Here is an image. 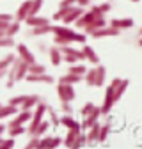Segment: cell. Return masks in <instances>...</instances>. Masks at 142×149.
Returning a JSON list of instances; mask_svg holds the SVG:
<instances>
[{
    "label": "cell",
    "mask_w": 142,
    "mask_h": 149,
    "mask_svg": "<svg viewBox=\"0 0 142 149\" xmlns=\"http://www.w3.org/2000/svg\"><path fill=\"white\" fill-rule=\"evenodd\" d=\"M45 71H46L45 64H39V62H32V64H29V73H32V74L45 73Z\"/></svg>",
    "instance_id": "36"
},
{
    "label": "cell",
    "mask_w": 142,
    "mask_h": 149,
    "mask_svg": "<svg viewBox=\"0 0 142 149\" xmlns=\"http://www.w3.org/2000/svg\"><path fill=\"white\" fill-rule=\"evenodd\" d=\"M18 32H20V22H9V25H7V29H6V36H7V37H13V36H16Z\"/></svg>",
    "instance_id": "35"
},
{
    "label": "cell",
    "mask_w": 142,
    "mask_h": 149,
    "mask_svg": "<svg viewBox=\"0 0 142 149\" xmlns=\"http://www.w3.org/2000/svg\"><path fill=\"white\" fill-rule=\"evenodd\" d=\"M85 71H87V68L84 66V64H69V68H68V73H71V74H78V77H84L85 74Z\"/></svg>",
    "instance_id": "31"
},
{
    "label": "cell",
    "mask_w": 142,
    "mask_h": 149,
    "mask_svg": "<svg viewBox=\"0 0 142 149\" xmlns=\"http://www.w3.org/2000/svg\"><path fill=\"white\" fill-rule=\"evenodd\" d=\"M106 2H112V0H106Z\"/></svg>",
    "instance_id": "50"
},
{
    "label": "cell",
    "mask_w": 142,
    "mask_h": 149,
    "mask_svg": "<svg viewBox=\"0 0 142 149\" xmlns=\"http://www.w3.org/2000/svg\"><path fill=\"white\" fill-rule=\"evenodd\" d=\"M7 77V69H2L0 71V82H2V78H6Z\"/></svg>",
    "instance_id": "48"
},
{
    "label": "cell",
    "mask_w": 142,
    "mask_h": 149,
    "mask_svg": "<svg viewBox=\"0 0 142 149\" xmlns=\"http://www.w3.org/2000/svg\"><path fill=\"white\" fill-rule=\"evenodd\" d=\"M75 4L80 6V7H87V6H91V0H77Z\"/></svg>",
    "instance_id": "45"
},
{
    "label": "cell",
    "mask_w": 142,
    "mask_h": 149,
    "mask_svg": "<svg viewBox=\"0 0 142 149\" xmlns=\"http://www.w3.org/2000/svg\"><path fill=\"white\" fill-rule=\"evenodd\" d=\"M48 55H50V61L53 66H61L62 62V53L59 50V46H50L48 48Z\"/></svg>",
    "instance_id": "22"
},
{
    "label": "cell",
    "mask_w": 142,
    "mask_h": 149,
    "mask_svg": "<svg viewBox=\"0 0 142 149\" xmlns=\"http://www.w3.org/2000/svg\"><path fill=\"white\" fill-rule=\"evenodd\" d=\"M14 48H16V55H18L20 59H23L27 64H32V62H36L34 53L29 50V46H27V45H23V43H18V45H14Z\"/></svg>",
    "instance_id": "8"
},
{
    "label": "cell",
    "mask_w": 142,
    "mask_h": 149,
    "mask_svg": "<svg viewBox=\"0 0 142 149\" xmlns=\"http://www.w3.org/2000/svg\"><path fill=\"white\" fill-rule=\"evenodd\" d=\"M94 108H96V105H94L93 101H87V103H85V105H84V107L80 108V116H82V117L89 116V114H91V112H93Z\"/></svg>",
    "instance_id": "37"
},
{
    "label": "cell",
    "mask_w": 142,
    "mask_h": 149,
    "mask_svg": "<svg viewBox=\"0 0 142 149\" xmlns=\"http://www.w3.org/2000/svg\"><path fill=\"white\" fill-rule=\"evenodd\" d=\"M75 2L77 0H61L59 7H71V6H75Z\"/></svg>",
    "instance_id": "44"
},
{
    "label": "cell",
    "mask_w": 142,
    "mask_h": 149,
    "mask_svg": "<svg viewBox=\"0 0 142 149\" xmlns=\"http://www.w3.org/2000/svg\"><path fill=\"white\" fill-rule=\"evenodd\" d=\"M38 48H39V50H41L43 53H45V52H48V46H46L45 43H38Z\"/></svg>",
    "instance_id": "47"
},
{
    "label": "cell",
    "mask_w": 142,
    "mask_h": 149,
    "mask_svg": "<svg viewBox=\"0 0 142 149\" xmlns=\"http://www.w3.org/2000/svg\"><path fill=\"white\" fill-rule=\"evenodd\" d=\"M25 23L29 25V27H39V25H46V23H50V20L48 18H43V16H27L25 18Z\"/></svg>",
    "instance_id": "23"
},
{
    "label": "cell",
    "mask_w": 142,
    "mask_h": 149,
    "mask_svg": "<svg viewBox=\"0 0 142 149\" xmlns=\"http://www.w3.org/2000/svg\"><path fill=\"white\" fill-rule=\"evenodd\" d=\"M25 132H27V130H25L23 124H18V126H11V128H7V135L13 137V139H16L18 135H23Z\"/></svg>",
    "instance_id": "32"
},
{
    "label": "cell",
    "mask_w": 142,
    "mask_h": 149,
    "mask_svg": "<svg viewBox=\"0 0 142 149\" xmlns=\"http://www.w3.org/2000/svg\"><path fill=\"white\" fill-rule=\"evenodd\" d=\"M29 36H34V37H39V36H46V34H52V25L46 23V25H39V27H29Z\"/></svg>",
    "instance_id": "17"
},
{
    "label": "cell",
    "mask_w": 142,
    "mask_h": 149,
    "mask_svg": "<svg viewBox=\"0 0 142 149\" xmlns=\"http://www.w3.org/2000/svg\"><path fill=\"white\" fill-rule=\"evenodd\" d=\"M61 110L64 114H73V105H71V101H61Z\"/></svg>",
    "instance_id": "42"
},
{
    "label": "cell",
    "mask_w": 142,
    "mask_h": 149,
    "mask_svg": "<svg viewBox=\"0 0 142 149\" xmlns=\"http://www.w3.org/2000/svg\"><path fill=\"white\" fill-rule=\"evenodd\" d=\"M20 110L18 107H14V105H0V121L2 119H7V117H13V116H16V112Z\"/></svg>",
    "instance_id": "21"
},
{
    "label": "cell",
    "mask_w": 142,
    "mask_h": 149,
    "mask_svg": "<svg viewBox=\"0 0 142 149\" xmlns=\"http://www.w3.org/2000/svg\"><path fill=\"white\" fill-rule=\"evenodd\" d=\"M39 139H41V137H34V135H32V137H30V140L25 144V149H34V147H39Z\"/></svg>",
    "instance_id": "40"
},
{
    "label": "cell",
    "mask_w": 142,
    "mask_h": 149,
    "mask_svg": "<svg viewBox=\"0 0 142 149\" xmlns=\"http://www.w3.org/2000/svg\"><path fill=\"white\" fill-rule=\"evenodd\" d=\"M14 59H16L14 53H7L4 59H0V71H2V69H9V66L14 62Z\"/></svg>",
    "instance_id": "34"
},
{
    "label": "cell",
    "mask_w": 142,
    "mask_h": 149,
    "mask_svg": "<svg viewBox=\"0 0 142 149\" xmlns=\"http://www.w3.org/2000/svg\"><path fill=\"white\" fill-rule=\"evenodd\" d=\"M94 69H96V74H94V87H103V85H105V78H106V69H105V66H101V64H96Z\"/></svg>",
    "instance_id": "15"
},
{
    "label": "cell",
    "mask_w": 142,
    "mask_h": 149,
    "mask_svg": "<svg viewBox=\"0 0 142 149\" xmlns=\"http://www.w3.org/2000/svg\"><path fill=\"white\" fill-rule=\"evenodd\" d=\"M106 25V20H105V16H96L94 20L91 22V23H87L82 30H84V34L85 36H89V34H93L96 29H101V27H105Z\"/></svg>",
    "instance_id": "13"
},
{
    "label": "cell",
    "mask_w": 142,
    "mask_h": 149,
    "mask_svg": "<svg viewBox=\"0 0 142 149\" xmlns=\"http://www.w3.org/2000/svg\"><path fill=\"white\" fill-rule=\"evenodd\" d=\"M46 108H48V103L45 101V100H39V103L36 105L32 110V117H30V124H29V128H27V133L30 135L32 133V130L38 126L43 119H45V114H46Z\"/></svg>",
    "instance_id": "3"
},
{
    "label": "cell",
    "mask_w": 142,
    "mask_h": 149,
    "mask_svg": "<svg viewBox=\"0 0 142 149\" xmlns=\"http://www.w3.org/2000/svg\"><path fill=\"white\" fill-rule=\"evenodd\" d=\"M41 9H43V0H32V2H30V9H29V16L39 14Z\"/></svg>",
    "instance_id": "33"
},
{
    "label": "cell",
    "mask_w": 142,
    "mask_h": 149,
    "mask_svg": "<svg viewBox=\"0 0 142 149\" xmlns=\"http://www.w3.org/2000/svg\"><path fill=\"white\" fill-rule=\"evenodd\" d=\"M23 80H27L29 84H48V85L55 84V78H53L52 74H48L46 71H45V73H38V74L27 73V77H25Z\"/></svg>",
    "instance_id": "6"
},
{
    "label": "cell",
    "mask_w": 142,
    "mask_h": 149,
    "mask_svg": "<svg viewBox=\"0 0 142 149\" xmlns=\"http://www.w3.org/2000/svg\"><path fill=\"white\" fill-rule=\"evenodd\" d=\"M25 98H27V94H22V96H14V98H11L9 100V105H14V107H20L23 101H25Z\"/></svg>",
    "instance_id": "41"
},
{
    "label": "cell",
    "mask_w": 142,
    "mask_h": 149,
    "mask_svg": "<svg viewBox=\"0 0 142 149\" xmlns=\"http://www.w3.org/2000/svg\"><path fill=\"white\" fill-rule=\"evenodd\" d=\"M16 43H14V39L13 37H0V48H13Z\"/></svg>",
    "instance_id": "38"
},
{
    "label": "cell",
    "mask_w": 142,
    "mask_h": 149,
    "mask_svg": "<svg viewBox=\"0 0 142 149\" xmlns=\"http://www.w3.org/2000/svg\"><path fill=\"white\" fill-rule=\"evenodd\" d=\"M78 133H80L78 128L68 130V135H66V139H64V146H66V147H71V146H73V142H75V139L78 137Z\"/></svg>",
    "instance_id": "29"
},
{
    "label": "cell",
    "mask_w": 142,
    "mask_h": 149,
    "mask_svg": "<svg viewBox=\"0 0 142 149\" xmlns=\"http://www.w3.org/2000/svg\"><path fill=\"white\" fill-rule=\"evenodd\" d=\"M0 37H6V32H2V30H0Z\"/></svg>",
    "instance_id": "49"
},
{
    "label": "cell",
    "mask_w": 142,
    "mask_h": 149,
    "mask_svg": "<svg viewBox=\"0 0 142 149\" xmlns=\"http://www.w3.org/2000/svg\"><path fill=\"white\" fill-rule=\"evenodd\" d=\"M101 117V114H100V107H96L89 116H85L84 119H82V123H80V132H85V130H89L94 123H98V119Z\"/></svg>",
    "instance_id": "9"
},
{
    "label": "cell",
    "mask_w": 142,
    "mask_h": 149,
    "mask_svg": "<svg viewBox=\"0 0 142 149\" xmlns=\"http://www.w3.org/2000/svg\"><path fill=\"white\" fill-rule=\"evenodd\" d=\"M48 130H50V121H45V119H43L38 126L32 130V133H30L29 137H32V135H34V137H43V135L48 132Z\"/></svg>",
    "instance_id": "24"
},
{
    "label": "cell",
    "mask_w": 142,
    "mask_h": 149,
    "mask_svg": "<svg viewBox=\"0 0 142 149\" xmlns=\"http://www.w3.org/2000/svg\"><path fill=\"white\" fill-rule=\"evenodd\" d=\"M82 53H84V61H87L89 64H100V57H98V53L94 52V48L93 46H89V45H85L84 43V46H82Z\"/></svg>",
    "instance_id": "12"
},
{
    "label": "cell",
    "mask_w": 142,
    "mask_h": 149,
    "mask_svg": "<svg viewBox=\"0 0 142 149\" xmlns=\"http://www.w3.org/2000/svg\"><path fill=\"white\" fill-rule=\"evenodd\" d=\"M46 112H48V116H50V126H53V128H59V126H61V117L57 116L55 108H52V107L48 105Z\"/></svg>",
    "instance_id": "30"
},
{
    "label": "cell",
    "mask_w": 142,
    "mask_h": 149,
    "mask_svg": "<svg viewBox=\"0 0 142 149\" xmlns=\"http://www.w3.org/2000/svg\"><path fill=\"white\" fill-rule=\"evenodd\" d=\"M82 146H85V135H82V132L78 133V137L75 139V142H73V146H71V147H82Z\"/></svg>",
    "instance_id": "43"
},
{
    "label": "cell",
    "mask_w": 142,
    "mask_h": 149,
    "mask_svg": "<svg viewBox=\"0 0 142 149\" xmlns=\"http://www.w3.org/2000/svg\"><path fill=\"white\" fill-rule=\"evenodd\" d=\"M0 105H2V103H0Z\"/></svg>",
    "instance_id": "51"
},
{
    "label": "cell",
    "mask_w": 142,
    "mask_h": 149,
    "mask_svg": "<svg viewBox=\"0 0 142 149\" xmlns=\"http://www.w3.org/2000/svg\"><path fill=\"white\" fill-rule=\"evenodd\" d=\"M89 36H91L93 39H101V37H117V36H121V30H117V29H114L110 25H105L101 29H96L93 34H89Z\"/></svg>",
    "instance_id": "7"
},
{
    "label": "cell",
    "mask_w": 142,
    "mask_h": 149,
    "mask_svg": "<svg viewBox=\"0 0 142 149\" xmlns=\"http://www.w3.org/2000/svg\"><path fill=\"white\" fill-rule=\"evenodd\" d=\"M114 105H116L114 87H112V85H109V87H106V91H105V100H103V105L100 107V114H101V116H109Z\"/></svg>",
    "instance_id": "4"
},
{
    "label": "cell",
    "mask_w": 142,
    "mask_h": 149,
    "mask_svg": "<svg viewBox=\"0 0 142 149\" xmlns=\"http://www.w3.org/2000/svg\"><path fill=\"white\" fill-rule=\"evenodd\" d=\"M82 82V77H78V74H71V73H66L62 74V77H59V84H69V85H75Z\"/></svg>",
    "instance_id": "27"
},
{
    "label": "cell",
    "mask_w": 142,
    "mask_h": 149,
    "mask_svg": "<svg viewBox=\"0 0 142 149\" xmlns=\"http://www.w3.org/2000/svg\"><path fill=\"white\" fill-rule=\"evenodd\" d=\"M98 130H100V121L94 123L89 130H85L87 135H85V146H94L98 144Z\"/></svg>",
    "instance_id": "14"
},
{
    "label": "cell",
    "mask_w": 142,
    "mask_h": 149,
    "mask_svg": "<svg viewBox=\"0 0 142 149\" xmlns=\"http://www.w3.org/2000/svg\"><path fill=\"white\" fill-rule=\"evenodd\" d=\"M106 25H110L117 30H126V29H132L135 23L132 18H114V20H110V23H106Z\"/></svg>",
    "instance_id": "11"
},
{
    "label": "cell",
    "mask_w": 142,
    "mask_h": 149,
    "mask_svg": "<svg viewBox=\"0 0 142 149\" xmlns=\"http://www.w3.org/2000/svg\"><path fill=\"white\" fill-rule=\"evenodd\" d=\"M57 96L61 101H71V103L77 98L73 85H69V84H57Z\"/></svg>",
    "instance_id": "5"
},
{
    "label": "cell",
    "mask_w": 142,
    "mask_h": 149,
    "mask_svg": "<svg viewBox=\"0 0 142 149\" xmlns=\"http://www.w3.org/2000/svg\"><path fill=\"white\" fill-rule=\"evenodd\" d=\"M110 123H105V124H101L100 123V130H98V142L100 144H103L106 139H109V135H110Z\"/></svg>",
    "instance_id": "25"
},
{
    "label": "cell",
    "mask_w": 142,
    "mask_h": 149,
    "mask_svg": "<svg viewBox=\"0 0 142 149\" xmlns=\"http://www.w3.org/2000/svg\"><path fill=\"white\" fill-rule=\"evenodd\" d=\"M84 11H85V9H84V7H80V6H77V7L71 6V7H69V11H68V14L62 18V23H64V25H71V23H75V22L78 20V16H80Z\"/></svg>",
    "instance_id": "10"
},
{
    "label": "cell",
    "mask_w": 142,
    "mask_h": 149,
    "mask_svg": "<svg viewBox=\"0 0 142 149\" xmlns=\"http://www.w3.org/2000/svg\"><path fill=\"white\" fill-rule=\"evenodd\" d=\"M6 130H7V126H6V124H2V123H0V139L4 137V133H6Z\"/></svg>",
    "instance_id": "46"
},
{
    "label": "cell",
    "mask_w": 142,
    "mask_h": 149,
    "mask_svg": "<svg viewBox=\"0 0 142 149\" xmlns=\"http://www.w3.org/2000/svg\"><path fill=\"white\" fill-rule=\"evenodd\" d=\"M110 9H112L110 2H103V4H100V6H91V11H93L94 14H98V16H105Z\"/></svg>",
    "instance_id": "28"
},
{
    "label": "cell",
    "mask_w": 142,
    "mask_h": 149,
    "mask_svg": "<svg viewBox=\"0 0 142 149\" xmlns=\"http://www.w3.org/2000/svg\"><path fill=\"white\" fill-rule=\"evenodd\" d=\"M11 147H14V139L13 137H9V139H0V149H11Z\"/></svg>",
    "instance_id": "39"
},
{
    "label": "cell",
    "mask_w": 142,
    "mask_h": 149,
    "mask_svg": "<svg viewBox=\"0 0 142 149\" xmlns=\"http://www.w3.org/2000/svg\"><path fill=\"white\" fill-rule=\"evenodd\" d=\"M61 144H62V140L59 137H45V139H39V147H57Z\"/></svg>",
    "instance_id": "26"
},
{
    "label": "cell",
    "mask_w": 142,
    "mask_h": 149,
    "mask_svg": "<svg viewBox=\"0 0 142 149\" xmlns=\"http://www.w3.org/2000/svg\"><path fill=\"white\" fill-rule=\"evenodd\" d=\"M128 85H130V80H128V78H121V80H119V84L114 87V98H116V103L123 98V94L126 92Z\"/></svg>",
    "instance_id": "16"
},
{
    "label": "cell",
    "mask_w": 142,
    "mask_h": 149,
    "mask_svg": "<svg viewBox=\"0 0 142 149\" xmlns=\"http://www.w3.org/2000/svg\"><path fill=\"white\" fill-rule=\"evenodd\" d=\"M39 100H41V96H38V94H27L25 101L18 107V108H20V110H32L36 105L39 103Z\"/></svg>",
    "instance_id": "18"
},
{
    "label": "cell",
    "mask_w": 142,
    "mask_h": 149,
    "mask_svg": "<svg viewBox=\"0 0 142 149\" xmlns=\"http://www.w3.org/2000/svg\"><path fill=\"white\" fill-rule=\"evenodd\" d=\"M30 2H32V0H25V2L18 7V11H16V14H14V20H16V22H25V18L29 16Z\"/></svg>",
    "instance_id": "19"
},
{
    "label": "cell",
    "mask_w": 142,
    "mask_h": 149,
    "mask_svg": "<svg viewBox=\"0 0 142 149\" xmlns=\"http://www.w3.org/2000/svg\"><path fill=\"white\" fill-rule=\"evenodd\" d=\"M27 73H29V64H27L23 59L16 57L14 62H13V64L9 66V69H7L6 87H7V89H13V87L16 85V82H20V80H23V78L27 77Z\"/></svg>",
    "instance_id": "1"
},
{
    "label": "cell",
    "mask_w": 142,
    "mask_h": 149,
    "mask_svg": "<svg viewBox=\"0 0 142 149\" xmlns=\"http://www.w3.org/2000/svg\"><path fill=\"white\" fill-rule=\"evenodd\" d=\"M61 126H64L68 130H71V128H78L80 130V123L73 117V114H64L61 117Z\"/></svg>",
    "instance_id": "20"
},
{
    "label": "cell",
    "mask_w": 142,
    "mask_h": 149,
    "mask_svg": "<svg viewBox=\"0 0 142 149\" xmlns=\"http://www.w3.org/2000/svg\"><path fill=\"white\" fill-rule=\"evenodd\" d=\"M52 34L53 36H61V37H64V39H68L69 45L71 43H80V45H84L87 41V36L85 34L75 32L73 29H69L68 25H52Z\"/></svg>",
    "instance_id": "2"
}]
</instances>
